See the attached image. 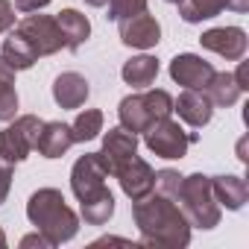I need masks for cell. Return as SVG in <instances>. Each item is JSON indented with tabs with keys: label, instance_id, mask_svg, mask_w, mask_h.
Returning <instances> with one entry per match:
<instances>
[{
	"label": "cell",
	"instance_id": "6da1fadb",
	"mask_svg": "<svg viewBox=\"0 0 249 249\" xmlns=\"http://www.w3.org/2000/svg\"><path fill=\"white\" fill-rule=\"evenodd\" d=\"M132 220L141 231V243L147 246L182 249L191 243V223L182 214L179 202L159 191H150L144 199L132 202Z\"/></svg>",
	"mask_w": 249,
	"mask_h": 249
},
{
	"label": "cell",
	"instance_id": "7a4b0ae2",
	"mask_svg": "<svg viewBox=\"0 0 249 249\" xmlns=\"http://www.w3.org/2000/svg\"><path fill=\"white\" fill-rule=\"evenodd\" d=\"M27 220L53 240V246L68 243L79 231V214L65 202L59 188H38L27 202Z\"/></svg>",
	"mask_w": 249,
	"mask_h": 249
},
{
	"label": "cell",
	"instance_id": "3957f363",
	"mask_svg": "<svg viewBox=\"0 0 249 249\" xmlns=\"http://www.w3.org/2000/svg\"><path fill=\"white\" fill-rule=\"evenodd\" d=\"M179 208L182 214L188 217L191 229H214L220 226V217H223V208L220 202L214 199V188H211V176L205 173H191V176H182V188H179Z\"/></svg>",
	"mask_w": 249,
	"mask_h": 249
},
{
	"label": "cell",
	"instance_id": "277c9868",
	"mask_svg": "<svg viewBox=\"0 0 249 249\" xmlns=\"http://www.w3.org/2000/svg\"><path fill=\"white\" fill-rule=\"evenodd\" d=\"M144 135V147L159 156V159H167V161H182L188 156V147L191 141H196V135H188L185 126L173 117H159L153 120L150 126L141 132Z\"/></svg>",
	"mask_w": 249,
	"mask_h": 249
},
{
	"label": "cell",
	"instance_id": "5b68a950",
	"mask_svg": "<svg viewBox=\"0 0 249 249\" xmlns=\"http://www.w3.org/2000/svg\"><path fill=\"white\" fill-rule=\"evenodd\" d=\"M41 126H44V120L38 114H21V117L9 120V126L0 129V156L12 164L27 161L38 144Z\"/></svg>",
	"mask_w": 249,
	"mask_h": 249
},
{
	"label": "cell",
	"instance_id": "8992f818",
	"mask_svg": "<svg viewBox=\"0 0 249 249\" xmlns=\"http://www.w3.org/2000/svg\"><path fill=\"white\" fill-rule=\"evenodd\" d=\"M12 30H18V33L27 38V44L36 50L38 59H44V56H56L59 50H65V38H62V30H59L56 15L30 12L27 18L15 21Z\"/></svg>",
	"mask_w": 249,
	"mask_h": 249
},
{
	"label": "cell",
	"instance_id": "52a82bcc",
	"mask_svg": "<svg viewBox=\"0 0 249 249\" xmlns=\"http://www.w3.org/2000/svg\"><path fill=\"white\" fill-rule=\"evenodd\" d=\"M106 179H108V164L100 153H85L71 167V191L79 202L100 194L106 188Z\"/></svg>",
	"mask_w": 249,
	"mask_h": 249
},
{
	"label": "cell",
	"instance_id": "ba28073f",
	"mask_svg": "<svg viewBox=\"0 0 249 249\" xmlns=\"http://www.w3.org/2000/svg\"><path fill=\"white\" fill-rule=\"evenodd\" d=\"M117 33H120L123 44L135 47V50H150V47H156L161 41V24L150 12H138L132 18L117 21Z\"/></svg>",
	"mask_w": 249,
	"mask_h": 249
},
{
	"label": "cell",
	"instance_id": "9c48e42d",
	"mask_svg": "<svg viewBox=\"0 0 249 249\" xmlns=\"http://www.w3.org/2000/svg\"><path fill=\"white\" fill-rule=\"evenodd\" d=\"M111 176L120 182V191L126 194L132 202H135V199H144V196L156 188V170H153L144 159H138V156H132L129 161H123Z\"/></svg>",
	"mask_w": 249,
	"mask_h": 249
},
{
	"label": "cell",
	"instance_id": "30bf717a",
	"mask_svg": "<svg viewBox=\"0 0 249 249\" xmlns=\"http://www.w3.org/2000/svg\"><path fill=\"white\" fill-rule=\"evenodd\" d=\"M199 44H202V50H211L226 62H237L246 56L249 41H246V33L240 27H214V30H205L199 36Z\"/></svg>",
	"mask_w": 249,
	"mask_h": 249
},
{
	"label": "cell",
	"instance_id": "8fae6325",
	"mask_svg": "<svg viewBox=\"0 0 249 249\" xmlns=\"http://www.w3.org/2000/svg\"><path fill=\"white\" fill-rule=\"evenodd\" d=\"M170 79L182 88H205L208 79L214 76V65L205 62L196 53H179L170 59Z\"/></svg>",
	"mask_w": 249,
	"mask_h": 249
},
{
	"label": "cell",
	"instance_id": "7c38bea8",
	"mask_svg": "<svg viewBox=\"0 0 249 249\" xmlns=\"http://www.w3.org/2000/svg\"><path fill=\"white\" fill-rule=\"evenodd\" d=\"M173 111L179 114L182 123H188V126H194V129H202L214 117V103L208 100V94L202 88H185L173 100Z\"/></svg>",
	"mask_w": 249,
	"mask_h": 249
},
{
	"label": "cell",
	"instance_id": "4fadbf2b",
	"mask_svg": "<svg viewBox=\"0 0 249 249\" xmlns=\"http://www.w3.org/2000/svg\"><path fill=\"white\" fill-rule=\"evenodd\" d=\"M100 156L106 159L108 176H111L123 161H129L132 156H138V135L129 132V129H123V126H111V129L103 135V150H100Z\"/></svg>",
	"mask_w": 249,
	"mask_h": 249
},
{
	"label": "cell",
	"instance_id": "5bb4252c",
	"mask_svg": "<svg viewBox=\"0 0 249 249\" xmlns=\"http://www.w3.org/2000/svg\"><path fill=\"white\" fill-rule=\"evenodd\" d=\"M91 97V85L82 73L65 71L53 79V100L59 108H82Z\"/></svg>",
	"mask_w": 249,
	"mask_h": 249
},
{
	"label": "cell",
	"instance_id": "9a60e30c",
	"mask_svg": "<svg viewBox=\"0 0 249 249\" xmlns=\"http://www.w3.org/2000/svg\"><path fill=\"white\" fill-rule=\"evenodd\" d=\"M73 132H71V123H62V120H44V126L38 132V156L44 159H62L71 147H73Z\"/></svg>",
	"mask_w": 249,
	"mask_h": 249
},
{
	"label": "cell",
	"instance_id": "2e32d148",
	"mask_svg": "<svg viewBox=\"0 0 249 249\" xmlns=\"http://www.w3.org/2000/svg\"><path fill=\"white\" fill-rule=\"evenodd\" d=\"M211 188H214V199L220 202V208H229V211H240L249 199V185L243 176H231V173L211 176Z\"/></svg>",
	"mask_w": 249,
	"mask_h": 249
},
{
	"label": "cell",
	"instance_id": "e0dca14e",
	"mask_svg": "<svg viewBox=\"0 0 249 249\" xmlns=\"http://www.w3.org/2000/svg\"><path fill=\"white\" fill-rule=\"evenodd\" d=\"M117 120H120V126L123 129H129L135 135H141L150 123H153V114L147 108V100H144V91L141 94H126L120 100L117 106Z\"/></svg>",
	"mask_w": 249,
	"mask_h": 249
},
{
	"label": "cell",
	"instance_id": "ac0fdd59",
	"mask_svg": "<svg viewBox=\"0 0 249 249\" xmlns=\"http://www.w3.org/2000/svg\"><path fill=\"white\" fill-rule=\"evenodd\" d=\"M59 21V30H62V38H65V50L76 53L88 38H91V21L79 12V9H62L56 15Z\"/></svg>",
	"mask_w": 249,
	"mask_h": 249
},
{
	"label": "cell",
	"instance_id": "d6986e66",
	"mask_svg": "<svg viewBox=\"0 0 249 249\" xmlns=\"http://www.w3.org/2000/svg\"><path fill=\"white\" fill-rule=\"evenodd\" d=\"M120 76H123V82H126V85L144 91V88H150V85L156 82V76H159V59H156V56H147V53L132 56L129 62H123Z\"/></svg>",
	"mask_w": 249,
	"mask_h": 249
},
{
	"label": "cell",
	"instance_id": "ffe728a7",
	"mask_svg": "<svg viewBox=\"0 0 249 249\" xmlns=\"http://www.w3.org/2000/svg\"><path fill=\"white\" fill-rule=\"evenodd\" d=\"M0 56H3V62L12 68V71H30L38 56L36 50L27 44V38L18 33V30H9V36L3 38V47H0Z\"/></svg>",
	"mask_w": 249,
	"mask_h": 249
},
{
	"label": "cell",
	"instance_id": "44dd1931",
	"mask_svg": "<svg viewBox=\"0 0 249 249\" xmlns=\"http://www.w3.org/2000/svg\"><path fill=\"white\" fill-rule=\"evenodd\" d=\"M202 91L208 94V100L214 103V108H231L240 100V94H243L240 85L234 82V76L226 73V71H214V76L208 79V85Z\"/></svg>",
	"mask_w": 249,
	"mask_h": 249
},
{
	"label": "cell",
	"instance_id": "7402d4cb",
	"mask_svg": "<svg viewBox=\"0 0 249 249\" xmlns=\"http://www.w3.org/2000/svg\"><path fill=\"white\" fill-rule=\"evenodd\" d=\"M111 214H114V196H111L108 188H103L100 194H94V196L79 202V217L88 226H106L111 220Z\"/></svg>",
	"mask_w": 249,
	"mask_h": 249
},
{
	"label": "cell",
	"instance_id": "603a6c76",
	"mask_svg": "<svg viewBox=\"0 0 249 249\" xmlns=\"http://www.w3.org/2000/svg\"><path fill=\"white\" fill-rule=\"evenodd\" d=\"M15 73L18 71H12L6 62H3V56H0V123H9V120H15L18 117V82H15Z\"/></svg>",
	"mask_w": 249,
	"mask_h": 249
},
{
	"label": "cell",
	"instance_id": "cb8c5ba5",
	"mask_svg": "<svg viewBox=\"0 0 249 249\" xmlns=\"http://www.w3.org/2000/svg\"><path fill=\"white\" fill-rule=\"evenodd\" d=\"M179 18L185 24H202L226 9V0H179Z\"/></svg>",
	"mask_w": 249,
	"mask_h": 249
},
{
	"label": "cell",
	"instance_id": "d4e9b609",
	"mask_svg": "<svg viewBox=\"0 0 249 249\" xmlns=\"http://www.w3.org/2000/svg\"><path fill=\"white\" fill-rule=\"evenodd\" d=\"M103 123H106V117H103V111H100V108H82V111L76 114V120L71 123L73 141H76V144H85V141L100 138Z\"/></svg>",
	"mask_w": 249,
	"mask_h": 249
},
{
	"label": "cell",
	"instance_id": "484cf974",
	"mask_svg": "<svg viewBox=\"0 0 249 249\" xmlns=\"http://www.w3.org/2000/svg\"><path fill=\"white\" fill-rule=\"evenodd\" d=\"M179 188H182V173L179 170H170V167L156 170V188L153 191H159L170 199H179Z\"/></svg>",
	"mask_w": 249,
	"mask_h": 249
},
{
	"label": "cell",
	"instance_id": "4316f807",
	"mask_svg": "<svg viewBox=\"0 0 249 249\" xmlns=\"http://www.w3.org/2000/svg\"><path fill=\"white\" fill-rule=\"evenodd\" d=\"M138 12H147V0H108V18L111 21L132 18Z\"/></svg>",
	"mask_w": 249,
	"mask_h": 249
},
{
	"label": "cell",
	"instance_id": "83f0119b",
	"mask_svg": "<svg viewBox=\"0 0 249 249\" xmlns=\"http://www.w3.org/2000/svg\"><path fill=\"white\" fill-rule=\"evenodd\" d=\"M12 176H15V164L0 156V194L3 196H9V191H12Z\"/></svg>",
	"mask_w": 249,
	"mask_h": 249
},
{
	"label": "cell",
	"instance_id": "f1b7e54d",
	"mask_svg": "<svg viewBox=\"0 0 249 249\" xmlns=\"http://www.w3.org/2000/svg\"><path fill=\"white\" fill-rule=\"evenodd\" d=\"M15 27V6L9 0H0V36Z\"/></svg>",
	"mask_w": 249,
	"mask_h": 249
},
{
	"label": "cell",
	"instance_id": "f546056e",
	"mask_svg": "<svg viewBox=\"0 0 249 249\" xmlns=\"http://www.w3.org/2000/svg\"><path fill=\"white\" fill-rule=\"evenodd\" d=\"M30 246H38V249H53V240L36 229L33 234H24V237H21V249H30Z\"/></svg>",
	"mask_w": 249,
	"mask_h": 249
},
{
	"label": "cell",
	"instance_id": "4dcf8cb0",
	"mask_svg": "<svg viewBox=\"0 0 249 249\" xmlns=\"http://www.w3.org/2000/svg\"><path fill=\"white\" fill-rule=\"evenodd\" d=\"M50 3H53V0H15V9L24 12V15H30V12H41V9H47Z\"/></svg>",
	"mask_w": 249,
	"mask_h": 249
},
{
	"label": "cell",
	"instance_id": "1f68e13d",
	"mask_svg": "<svg viewBox=\"0 0 249 249\" xmlns=\"http://www.w3.org/2000/svg\"><path fill=\"white\" fill-rule=\"evenodd\" d=\"M231 76H234V82L240 85V91H249V82H246V62H243V59H237V71H234Z\"/></svg>",
	"mask_w": 249,
	"mask_h": 249
},
{
	"label": "cell",
	"instance_id": "d6a6232c",
	"mask_svg": "<svg viewBox=\"0 0 249 249\" xmlns=\"http://www.w3.org/2000/svg\"><path fill=\"white\" fill-rule=\"evenodd\" d=\"M226 9L243 15V12H249V0H226Z\"/></svg>",
	"mask_w": 249,
	"mask_h": 249
},
{
	"label": "cell",
	"instance_id": "836d02e7",
	"mask_svg": "<svg viewBox=\"0 0 249 249\" xmlns=\"http://www.w3.org/2000/svg\"><path fill=\"white\" fill-rule=\"evenodd\" d=\"M82 3H85V6H94V9H100V6H106V3H108V0H82Z\"/></svg>",
	"mask_w": 249,
	"mask_h": 249
},
{
	"label": "cell",
	"instance_id": "e575fe53",
	"mask_svg": "<svg viewBox=\"0 0 249 249\" xmlns=\"http://www.w3.org/2000/svg\"><path fill=\"white\" fill-rule=\"evenodd\" d=\"M0 249H6V234H3V229H0Z\"/></svg>",
	"mask_w": 249,
	"mask_h": 249
},
{
	"label": "cell",
	"instance_id": "d590c367",
	"mask_svg": "<svg viewBox=\"0 0 249 249\" xmlns=\"http://www.w3.org/2000/svg\"><path fill=\"white\" fill-rule=\"evenodd\" d=\"M3 202H6V196H3V194H0V205H3Z\"/></svg>",
	"mask_w": 249,
	"mask_h": 249
},
{
	"label": "cell",
	"instance_id": "8d00e7d4",
	"mask_svg": "<svg viewBox=\"0 0 249 249\" xmlns=\"http://www.w3.org/2000/svg\"><path fill=\"white\" fill-rule=\"evenodd\" d=\"M164 3H179V0H164Z\"/></svg>",
	"mask_w": 249,
	"mask_h": 249
}]
</instances>
